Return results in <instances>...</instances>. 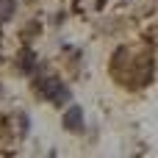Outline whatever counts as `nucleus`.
Returning <instances> with one entry per match:
<instances>
[{
    "label": "nucleus",
    "mask_w": 158,
    "mask_h": 158,
    "mask_svg": "<svg viewBox=\"0 0 158 158\" xmlns=\"http://www.w3.org/2000/svg\"><path fill=\"white\" fill-rule=\"evenodd\" d=\"M36 89H39V94L47 97L53 106L69 103V89H67L58 78H39V81H36Z\"/></svg>",
    "instance_id": "f257e3e1"
},
{
    "label": "nucleus",
    "mask_w": 158,
    "mask_h": 158,
    "mask_svg": "<svg viewBox=\"0 0 158 158\" xmlns=\"http://www.w3.org/2000/svg\"><path fill=\"white\" fill-rule=\"evenodd\" d=\"M64 128L67 131H83V108L81 106H72V108H67V114H64Z\"/></svg>",
    "instance_id": "f03ea898"
},
{
    "label": "nucleus",
    "mask_w": 158,
    "mask_h": 158,
    "mask_svg": "<svg viewBox=\"0 0 158 158\" xmlns=\"http://www.w3.org/2000/svg\"><path fill=\"white\" fill-rule=\"evenodd\" d=\"M14 8H17V0H0V22H6V19H11V14H14Z\"/></svg>",
    "instance_id": "7ed1b4c3"
}]
</instances>
